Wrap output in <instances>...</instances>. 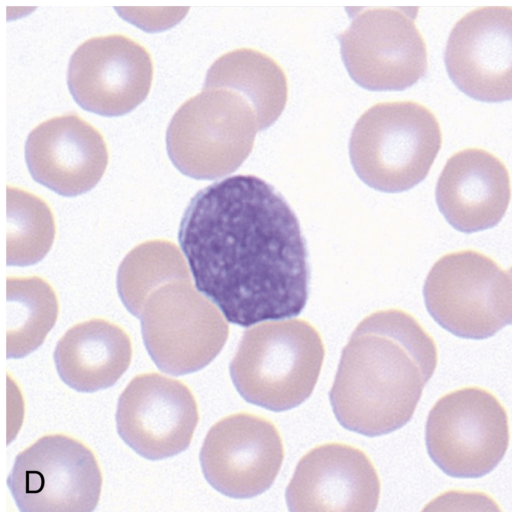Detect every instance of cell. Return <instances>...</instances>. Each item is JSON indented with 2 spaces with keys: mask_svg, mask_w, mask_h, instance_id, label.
Here are the masks:
<instances>
[{
  "mask_svg": "<svg viewBox=\"0 0 512 512\" xmlns=\"http://www.w3.org/2000/svg\"><path fill=\"white\" fill-rule=\"evenodd\" d=\"M178 239L197 290L229 322L249 327L304 309L305 239L294 211L265 180L235 175L198 191Z\"/></svg>",
  "mask_w": 512,
  "mask_h": 512,
  "instance_id": "6da1fadb",
  "label": "cell"
},
{
  "mask_svg": "<svg viewBox=\"0 0 512 512\" xmlns=\"http://www.w3.org/2000/svg\"><path fill=\"white\" fill-rule=\"evenodd\" d=\"M438 352L433 338L409 313H371L344 347L329 393L337 421L375 437L403 427L433 376Z\"/></svg>",
  "mask_w": 512,
  "mask_h": 512,
  "instance_id": "7a4b0ae2",
  "label": "cell"
},
{
  "mask_svg": "<svg viewBox=\"0 0 512 512\" xmlns=\"http://www.w3.org/2000/svg\"><path fill=\"white\" fill-rule=\"evenodd\" d=\"M324 357L322 337L308 321H268L244 332L230 375L244 400L280 412L312 394Z\"/></svg>",
  "mask_w": 512,
  "mask_h": 512,
  "instance_id": "3957f363",
  "label": "cell"
},
{
  "mask_svg": "<svg viewBox=\"0 0 512 512\" xmlns=\"http://www.w3.org/2000/svg\"><path fill=\"white\" fill-rule=\"evenodd\" d=\"M441 144V128L430 109L415 101H390L377 103L360 116L349 154L365 184L396 193L424 180Z\"/></svg>",
  "mask_w": 512,
  "mask_h": 512,
  "instance_id": "277c9868",
  "label": "cell"
},
{
  "mask_svg": "<svg viewBox=\"0 0 512 512\" xmlns=\"http://www.w3.org/2000/svg\"><path fill=\"white\" fill-rule=\"evenodd\" d=\"M258 130L256 114L242 95L203 88L173 115L166 132L167 152L184 175L217 179L240 167Z\"/></svg>",
  "mask_w": 512,
  "mask_h": 512,
  "instance_id": "5b68a950",
  "label": "cell"
},
{
  "mask_svg": "<svg viewBox=\"0 0 512 512\" xmlns=\"http://www.w3.org/2000/svg\"><path fill=\"white\" fill-rule=\"evenodd\" d=\"M423 295L432 318L461 338H489L511 323L510 271L475 250L448 253L437 260Z\"/></svg>",
  "mask_w": 512,
  "mask_h": 512,
  "instance_id": "8992f818",
  "label": "cell"
},
{
  "mask_svg": "<svg viewBox=\"0 0 512 512\" xmlns=\"http://www.w3.org/2000/svg\"><path fill=\"white\" fill-rule=\"evenodd\" d=\"M191 280H171L157 287L145 299L139 315L151 359L161 371L172 375L207 366L229 334L222 313Z\"/></svg>",
  "mask_w": 512,
  "mask_h": 512,
  "instance_id": "52a82bcc",
  "label": "cell"
},
{
  "mask_svg": "<svg viewBox=\"0 0 512 512\" xmlns=\"http://www.w3.org/2000/svg\"><path fill=\"white\" fill-rule=\"evenodd\" d=\"M426 447L447 475L479 478L502 460L509 445L508 415L490 391L469 386L443 395L426 422Z\"/></svg>",
  "mask_w": 512,
  "mask_h": 512,
  "instance_id": "ba28073f",
  "label": "cell"
},
{
  "mask_svg": "<svg viewBox=\"0 0 512 512\" xmlns=\"http://www.w3.org/2000/svg\"><path fill=\"white\" fill-rule=\"evenodd\" d=\"M418 7L352 9V21L338 35L352 80L370 91H401L428 70L427 47L415 19Z\"/></svg>",
  "mask_w": 512,
  "mask_h": 512,
  "instance_id": "9c48e42d",
  "label": "cell"
},
{
  "mask_svg": "<svg viewBox=\"0 0 512 512\" xmlns=\"http://www.w3.org/2000/svg\"><path fill=\"white\" fill-rule=\"evenodd\" d=\"M102 482L94 453L63 434L45 435L20 452L7 478L21 512H90Z\"/></svg>",
  "mask_w": 512,
  "mask_h": 512,
  "instance_id": "30bf717a",
  "label": "cell"
},
{
  "mask_svg": "<svg viewBox=\"0 0 512 512\" xmlns=\"http://www.w3.org/2000/svg\"><path fill=\"white\" fill-rule=\"evenodd\" d=\"M148 50L122 34L92 37L70 57L67 85L84 110L106 117L134 110L148 96L153 81Z\"/></svg>",
  "mask_w": 512,
  "mask_h": 512,
  "instance_id": "8fae6325",
  "label": "cell"
},
{
  "mask_svg": "<svg viewBox=\"0 0 512 512\" xmlns=\"http://www.w3.org/2000/svg\"><path fill=\"white\" fill-rule=\"evenodd\" d=\"M284 459L276 426L261 416L240 412L208 431L200 464L207 482L231 498H251L271 487Z\"/></svg>",
  "mask_w": 512,
  "mask_h": 512,
  "instance_id": "7c38bea8",
  "label": "cell"
},
{
  "mask_svg": "<svg viewBox=\"0 0 512 512\" xmlns=\"http://www.w3.org/2000/svg\"><path fill=\"white\" fill-rule=\"evenodd\" d=\"M198 421V405L190 388L159 373L134 377L117 404L118 434L136 453L150 460L187 449Z\"/></svg>",
  "mask_w": 512,
  "mask_h": 512,
  "instance_id": "4fadbf2b",
  "label": "cell"
},
{
  "mask_svg": "<svg viewBox=\"0 0 512 512\" xmlns=\"http://www.w3.org/2000/svg\"><path fill=\"white\" fill-rule=\"evenodd\" d=\"M447 73L467 96L483 102L512 97V8L479 7L454 25L444 52Z\"/></svg>",
  "mask_w": 512,
  "mask_h": 512,
  "instance_id": "5bb4252c",
  "label": "cell"
},
{
  "mask_svg": "<svg viewBox=\"0 0 512 512\" xmlns=\"http://www.w3.org/2000/svg\"><path fill=\"white\" fill-rule=\"evenodd\" d=\"M380 479L368 455L331 442L309 450L298 462L285 497L292 512L376 509Z\"/></svg>",
  "mask_w": 512,
  "mask_h": 512,
  "instance_id": "9a60e30c",
  "label": "cell"
},
{
  "mask_svg": "<svg viewBox=\"0 0 512 512\" xmlns=\"http://www.w3.org/2000/svg\"><path fill=\"white\" fill-rule=\"evenodd\" d=\"M108 160L102 134L75 113L40 123L29 133L25 143V161L32 178L66 197L94 188Z\"/></svg>",
  "mask_w": 512,
  "mask_h": 512,
  "instance_id": "2e32d148",
  "label": "cell"
},
{
  "mask_svg": "<svg viewBox=\"0 0 512 512\" xmlns=\"http://www.w3.org/2000/svg\"><path fill=\"white\" fill-rule=\"evenodd\" d=\"M440 212L455 229L472 233L495 226L510 201V177L492 153L467 148L446 162L436 185Z\"/></svg>",
  "mask_w": 512,
  "mask_h": 512,
  "instance_id": "e0dca14e",
  "label": "cell"
},
{
  "mask_svg": "<svg viewBox=\"0 0 512 512\" xmlns=\"http://www.w3.org/2000/svg\"><path fill=\"white\" fill-rule=\"evenodd\" d=\"M131 358L132 345L126 331L99 318L69 328L54 351L61 380L79 392H95L114 385Z\"/></svg>",
  "mask_w": 512,
  "mask_h": 512,
  "instance_id": "ac0fdd59",
  "label": "cell"
},
{
  "mask_svg": "<svg viewBox=\"0 0 512 512\" xmlns=\"http://www.w3.org/2000/svg\"><path fill=\"white\" fill-rule=\"evenodd\" d=\"M203 88H226L242 95L256 114L259 130L279 118L288 100L282 67L251 48H237L218 57L207 71Z\"/></svg>",
  "mask_w": 512,
  "mask_h": 512,
  "instance_id": "d6986e66",
  "label": "cell"
},
{
  "mask_svg": "<svg viewBox=\"0 0 512 512\" xmlns=\"http://www.w3.org/2000/svg\"><path fill=\"white\" fill-rule=\"evenodd\" d=\"M6 357L22 358L35 351L56 323V293L43 278L7 277Z\"/></svg>",
  "mask_w": 512,
  "mask_h": 512,
  "instance_id": "ffe728a7",
  "label": "cell"
},
{
  "mask_svg": "<svg viewBox=\"0 0 512 512\" xmlns=\"http://www.w3.org/2000/svg\"><path fill=\"white\" fill-rule=\"evenodd\" d=\"M176 279H191L179 247L166 239H153L137 245L125 256L117 273V290L126 309L139 317L147 296Z\"/></svg>",
  "mask_w": 512,
  "mask_h": 512,
  "instance_id": "44dd1931",
  "label": "cell"
},
{
  "mask_svg": "<svg viewBox=\"0 0 512 512\" xmlns=\"http://www.w3.org/2000/svg\"><path fill=\"white\" fill-rule=\"evenodd\" d=\"M7 257L9 266H29L52 247L56 225L48 204L18 187L7 186Z\"/></svg>",
  "mask_w": 512,
  "mask_h": 512,
  "instance_id": "7402d4cb",
  "label": "cell"
},
{
  "mask_svg": "<svg viewBox=\"0 0 512 512\" xmlns=\"http://www.w3.org/2000/svg\"><path fill=\"white\" fill-rule=\"evenodd\" d=\"M127 22L145 32H161L178 24L189 7H115Z\"/></svg>",
  "mask_w": 512,
  "mask_h": 512,
  "instance_id": "603a6c76",
  "label": "cell"
}]
</instances>
